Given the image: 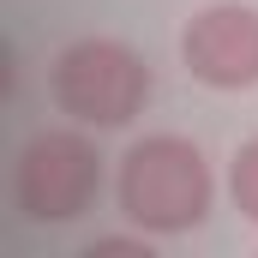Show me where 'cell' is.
<instances>
[{
	"mask_svg": "<svg viewBox=\"0 0 258 258\" xmlns=\"http://www.w3.org/2000/svg\"><path fill=\"white\" fill-rule=\"evenodd\" d=\"M48 90H54V108L66 120H78L90 132H120L150 108L156 72L126 36H96L90 30V36H72L54 54Z\"/></svg>",
	"mask_w": 258,
	"mask_h": 258,
	"instance_id": "7a4b0ae2",
	"label": "cell"
},
{
	"mask_svg": "<svg viewBox=\"0 0 258 258\" xmlns=\"http://www.w3.org/2000/svg\"><path fill=\"white\" fill-rule=\"evenodd\" d=\"M222 186H228V204L240 210V222L258 228V132L234 144V156H228V180H222Z\"/></svg>",
	"mask_w": 258,
	"mask_h": 258,
	"instance_id": "5b68a950",
	"label": "cell"
},
{
	"mask_svg": "<svg viewBox=\"0 0 258 258\" xmlns=\"http://www.w3.org/2000/svg\"><path fill=\"white\" fill-rule=\"evenodd\" d=\"M180 66L204 90H258V6L210 0L180 24Z\"/></svg>",
	"mask_w": 258,
	"mask_h": 258,
	"instance_id": "277c9868",
	"label": "cell"
},
{
	"mask_svg": "<svg viewBox=\"0 0 258 258\" xmlns=\"http://www.w3.org/2000/svg\"><path fill=\"white\" fill-rule=\"evenodd\" d=\"M114 210L126 228L180 240L216 210V168L192 132H144L114 156Z\"/></svg>",
	"mask_w": 258,
	"mask_h": 258,
	"instance_id": "6da1fadb",
	"label": "cell"
},
{
	"mask_svg": "<svg viewBox=\"0 0 258 258\" xmlns=\"http://www.w3.org/2000/svg\"><path fill=\"white\" fill-rule=\"evenodd\" d=\"M102 192V150L96 132L66 120V126L30 132L12 156V204L36 228H66L78 222Z\"/></svg>",
	"mask_w": 258,
	"mask_h": 258,
	"instance_id": "3957f363",
	"label": "cell"
}]
</instances>
